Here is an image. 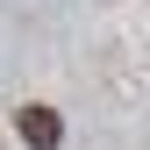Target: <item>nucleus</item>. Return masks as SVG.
Listing matches in <instances>:
<instances>
[{
    "mask_svg": "<svg viewBox=\"0 0 150 150\" xmlns=\"http://www.w3.org/2000/svg\"><path fill=\"white\" fill-rule=\"evenodd\" d=\"M14 136H22L29 150H57L64 143V122L50 115V107H22V115H14Z\"/></svg>",
    "mask_w": 150,
    "mask_h": 150,
    "instance_id": "obj_1",
    "label": "nucleus"
}]
</instances>
